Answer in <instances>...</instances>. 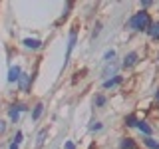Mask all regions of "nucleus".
I'll return each mask as SVG.
<instances>
[{"mask_svg":"<svg viewBox=\"0 0 159 149\" xmlns=\"http://www.w3.org/2000/svg\"><path fill=\"white\" fill-rule=\"evenodd\" d=\"M10 149H18V145H16V143H12V145H10Z\"/></svg>","mask_w":159,"mask_h":149,"instance_id":"obj_22","label":"nucleus"},{"mask_svg":"<svg viewBox=\"0 0 159 149\" xmlns=\"http://www.w3.org/2000/svg\"><path fill=\"white\" fill-rule=\"evenodd\" d=\"M103 103H106V97H103V96H98L96 97V106H103Z\"/></svg>","mask_w":159,"mask_h":149,"instance_id":"obj_18","label":"nucleus"},{"mask_svg":"<svg viewBox=\"0 0 159 149\" xmlns=\"http://www.w3.org/2000/svg\"><path fill=\"white\" fill-rule=\"evenodd\" d=\"M137 127H139V131H143L145 135H151V127H149L145 121H137Z\"/></svg>","mask_w":159,"mask_h":149,"instance_id":"obj_8","label":"nucleus"},{"mask_svg":"<svg viewBox=\"0 0 159 149\" xmlns=\"http://www.w3.org/2000/svg\"><path fill=\"white\" fill-rule=\"evenodd\" d=\"M155 97H157V99H159V92H157V96H155Z\"/></svg>","mask_w":159,"mask_h":149,"instance_id":"obj_23","label":"nucleus"},{"mask_svg":"<svg viewBox=\"0 0 159 149\" xmlns=\"http://www.w3.org/2000/svg\"><path fill=\"white\" fill-rule=\"evenodd\" d=\"M28 84H30V76H26V74H24V76H20V88H22L24 92L28 89Z\"/></svg>","mask_w":159,"mask_h":149,"instance_id":"obj_9","label":"nucleus"},{"mask_svg":"<svg viewBox=\"0 0 159 149\" xmlns=\"http://www.w3.org/2000/svg\"><path fill=\"white\" fill-rule=\"evenodd\" d=\"M145 145H147V147H151V149H159V143H157V141H153V139H145Z\"/></svg>","mask_w":159,"mask_h":149,"instance_id":"obj_15","label":"nucleus"},{"mask_svg":"<svg viewBox=\"0 0 159 149\" xmlns=\"http://www.w3.org/2000/svg\"><path fill=\"white\" fill-rule=\"evenodd\" d=\"M24 46L36 50V48H40V42H38V40H32V38H26V40H24Z\"/></svg>","mask_w":159,"mask_h":149,"instance_id":"obj_7","label":"nucleus"},{"mask_svg":"<svg viewBox=\"0 0 159 149\" xmlns=\"http://www.w3.org/2000/svg\"><path fill=\"white\" fill-rule=\"evenodd\" d=\"M149 26H151V20H149L147 12H137L129 20V28H133V30H149Z\"/></svg>","mask_w":159,"mask_h":149,"instance_id":"obj_1","label":"nucleus"},{"mask_svg":"<svg viewBox=\"0 0 159 149\" xmlns=\"http://www.w3.org/2000/svg\"><path fill=\"white\" fill-rule=\"evenodd\" d=\"M4 131H6V123L0 119V133H4Z\"/></svg>","mask_w":159,"mask_h":149,"instance_id":"obj_20","label":"nucleus"},{"mask_svg":"<svg viewBox=\"0 0 159 149\" xmlns=\"http://www.w3.org/2000/svg\"><path fill=\"white\" fill-rule=\"evenodd\" d=\"M74 44H76V32H72L70 34V44H68V56H70V52L74 50Z\"/></svg>","mask_w":159,"mask_h":149,"instance_id":"obj_12","label":"nucleus"},{"mask_svg":"<svg viewBox=\"0 0 159 149\" xmlns=\"http://www.w3.org/2000/svg\"><path fill=\"white\" fill-rule=\"evenodd\" d=\"M20 141H22V131H18L16 137H14V143H16V145H20Z\"/></svg>","mask_w":159,"mask_h":149,"instance_id":"obj_19","label":"nucleus"},{"mask_svg":"<svg viewBox=\"0 0 159 149\" xmlns=\"http://www.w3.org/2000/svg\"><path fill=\"white\" fill-rule=\"evenodd\" d=\"M119 82H121V78H113V79H107L103 86H106V88H111V86H117Z\"/></svg>","mask_w":159,"mask_h":149,"instance_id":"obj_13","label":"nucleus"},{"mask_svg":"<svg viewBox=\"0 0 159 149\" xmlns=\"http://www.w3.org/2000/svg\"><path fill=\"white\" fill-rule=\"evenodd\" d=\"M89 129H92V131H99V129H102V123H99V121H93L92 125H89Z\"/></svg>","mask_w":159,"mask_h":149,"instance_id":"obj_16","label":"nucleus"},{"mask_svg":"<svg viewBox=\"0 0 159 149\" xmlns=\"http://www.w3.org/2000/svg\"><path fill=\"white\" fill-rule=\"evenodd\" d=\"M121 149H135L133 139H123V141H121Z\"/></svg>","mask_w":159,"mask_h":149,"instance_id":"obj_11","label":"nucleus"},{"mask_svg":"<svg viewBox=\"0 0 159 149\" xmlns=\"http://www.w3.org/2000/svg\"><path fill=\"white\" fill-rule=\"evenodd\" d=\"M125 123H127L129 127H133V125H137V119L133 117V115H127V117H125Z\"/></svg>","mask_w":159,"mask_h":149,"instance_id":"obj_14","label":"nucleus"},{"mask_svg":"<svg viewBox=\"0 0 159 149\" xmlns=\"http://www.w3.org/2000/svg\"><path fill=\"white\" fill-rule=\"evenodd\" d=\"M20 76H22V74H20V68L18 66H12V68H10L8 82H16V79H20Z\"/></svg>","mask_w":159,"mask_h":149,"instance_id":"obj_4","label":"nucleus"},{"mask_svg":"<svg viewBox=\"0 0 159 149\" xmlns=\"http://www.w3.org/2000/svg\"><path fill=\"white\" fill-rule=\"evenodd\" d=\"M135 62H137V54H135V52L127 54V56H125V60H123V68H131Z\"/></svg>","mask_w":159,"mask_h":149,"instance_id":"obj_3","label":"nucleus"},{"mask_svg":"<svg viewBox=\"0 0 159 149\" xmlns=\"http://www.w3.org/2000/svg\"><path fill=\"white\" fill-rule=\"evenodd\" d=\"M147 32H149V36H151V38H159V22H155V24H151V26H149V30H147Z\"/></svg>","mask_w":159,"mask_h":149,"instance_id":"obj_5","label":"nucleus"},{"mask_svg":"<svg viewBox=\"0 0 159 149\" xmlns=\"http://www.w3.org/2000/svg\"><path fill=\"white\" fill-rule=\"evenodd\" d=\"M66 149H76V145H74L72 141H68V143H66Z\"/></svg>","mask_w":159,"mask_h":149,"instance_id":"obj_21","label":"nucleus"},{"mask_svg":"<svg viewBox=\"0 0 159 149\" xmlns=\"http://www.w3.org/2000/svg\"><path fill=\"white\" fill-rule=\"evenodd\" d=\"M42 111H44V106H42V103H38V106L34 107V111H32V119H38L40 115H42Z\"/></svg>","mask_w":159,"mask_h":149,"instance_id":"obj_10","label":"nucleus"},{"mask_svg":"<svg viewBox=\"0 0 159 149\" xmlns=\"http://www.w3.org/2000/svg\"><path fill=\"white\" fill-rule=\"evenodd\" d=\"M44 137H46V131H40V135H38V147L44 143Z\"/></svg>","mask_w":159,"mask_h":149,"instance_id":"obj_17","label":"nucleus"},{"mask_svg":"<svg viewBox=\"0 0 159 149\" xmlns=\"http://www.w3.org/2000/svg\"><path fill=\"white\" fill-rule=\"evenodd\" d=\"M24 107L22 103H18V106H12V109H10V119H12V121H16L18 119V115H20V111H24Z\"/></svg>","mask_w":159,"mask_h":149,"instance_id":"obj_2","label":"nucleus"},{"mask_svg":"<svg viewBox=\"0 0 159 149\" xmlns=\"http://www.w3.org/2000/svg\"><path fill=\"white\" fill-rule=\"evenodd\" d=\"M111 74H116V64H113V62H107V68L103 70L102 76H103V78H109Z\"/></svg>","mask_w":159,"mask_h":149,"instance_id":"obj_6","label":"nucleus"}]
</instances>
